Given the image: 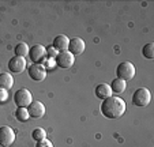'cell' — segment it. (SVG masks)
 Returning a JSON list of instances; mask_svg holds the SVG:
<instances>
[{"label": "cell", "instance_id": "obj_1", "mask_svg": "<svg viewBox=\"0 0 154 147\" xmlns=\"http://www.w3.org/2000/svg\"><path fill=\"white\" fill-rule=\"evenodd\" d=\"M125 109H127L125 102L120 97H109L104 100L101 104L102 116L106 118H111V120L120 118L125 113Z\"/></svg>", "mask_w": 154, "mask_h": 147}, {"label": "cell", "instance_id": "obj_2", "mask_svg": "<svg viewBox=\"0 0 154 147\" xmlns=\"http://www.w3.org/2000/svg\"><path fill=\"white\" fill-rule=\"evenodd\" d=\"M151 101V93L149 89L146 87H140V89H137L135 93L132 94V104L135 106H139V108H143V106H147Z\"/></svg>", "mask_w": 154, "mask_h": 147}, {"label": "cell", "instance_id": "obj_3", "mask_svg": "<svg viewBox=\"0 0 154 147\" xmlns=\"http://www.w3.org/2000/svg\"><path fill=\"white\" fill-rule=\"evenodd\" d=\"M116 75L119 79L127 82L135 76V66L131 61H123L117 66L116 68Z\"/></svg>", "mask_w": 154, "mask_h": 147}, {"label": "cell", "instance_id": "obj_4", "mask_svg": "<svg viewBox=\"0 0 154 147\" xmlns=\"http://www.w3.org/2000/svg\"><path fill=\"white\" fill-rule=\"evenodd\" d=\"M14 102L18 108H27L33 102L32 93L27 89H19L14 94Z\"/></svg>", "mask_w": 154, "mask_h": 147}, {"label": "cell", "instance_id": "obj_5", "mask_svg": "<svg viewBox=\"0 0 154 147\" xmlns=\"http://www.w3.org/2000/svg\"><path fill=\"white\" fill-rule=\"evenodd\" d=\"M74 61H75V56H72L68 51L66 52H59L57 56L55 57V63L59 68L63 69H68L74 66Z\"/></svg>", "mask_w": 154, "mask_h": 147}, {"label": "cell", "instance_id": "obj_6", "mask_svg": "<svg viewBox=\"0 0 154 147\" xmlns=\"http://www.w3.org/2000/svg\"><path fill=\"white\" fill-rule=\"evenodd\" d=\"M29 76L34 82H42L47 78V68L42 64H33L29 67Z\"/></svg>", "mask_w": 154, "mask_h": 147}, {"label": "cell", "instance_id": "obj_7", "mask_svg": "<svg viewBox=\"0 0 154 147\" xmlns=\"http://www.w3.org/2000/svg\"><path fill=\"white\" fill-rule=\"evenodd\" d=\"M29 56H30V60H33V64H38L47 56V48L40 45V44H35V45H33L29 49Z\"/></svg>", "mask_w": 154, "mask_h": 147}, {"label": "cell", "instance_id": "obj_8", "mask_svg": "<svg viewBox=\"0 0 154 147\" xmlns=\"http://www.w3.org/2000/svg\"><path fill=\"white\" fill-rule=\"evenodd\" d=\"M15 140V132L12 131L11 127L3 125L0 127V146L10 147Z\"/></svg>", "mask_w": 154, "mask_h": 147}, {"label": "cell", "instance_id": "obj_9", "mask_svg": "<svg viewBox=\"0 0 154 147\" xmlns=\"http://www.w3.org/2000/svg\"><path fill=\"white\" fill-rule=\"evenodd\" d=\"M85 41L82 40L81 37H75V38H71L70 42H68V52L71 53L72 56H79L83 53L85 51Z\"/></svg>", "mask_w": 154, "mask_h": 147}, {"label": "cell", "instance_id": "obj_10", "mask_svg": "<svg viewBox=\"0 0 154 147\" xmlns=\"http://www.w3.org/2000/svg\"><path fill=\"white\" fill-rule=\"evenodd\" d=\"M27 112L32 118H41L45 115V105L41 101H33L27 106Z\"/></svg>", "mask_w": 154, "mask_h": 147}, {"label": "cell", "instance_id": "obj_11", "mask_svg": "<svg viewBox=\"0 0 154 147\" xmlns=\"http://www.w3.org/2000/svg\"><path fill=\"white\" fill-rule=\"evenodd\" d=\"M25 68H26V60H25V57H18V56H14V57L10 59L8 69L12 72V74H20Z\"/></svg>", "mask_w": 154, "mask_h": 147}, {"label": "cell", "instance_id": "obj_12", "mask_svg": "<svg viewBox=\"0 0 154 147\" xmlns=\"http://www.w3.org/2000/svg\"><path fill=\"white\" fill-rule=\"evenodd\" d=\"M68 42H70V38L64 34H59L53 38V44L52 46L57 51V52H66L68 49Z\"/></svg>", "mask_w": 154, "mask_h": 147}, {"label": "cell", "instance_id": "obj_13", "mask_svg": "<svg viewBox=\"0 0 154 147\" xmlns=\"http://www.w3.org/2000/svg\"><path fill=\"white\" fill-rule=\"evenodd\" d=\"M94 93H96V97L100 98V100H106V98L112 97V90H111V86L108 83H100L97 84L96 90H94Z\"/></svg>", "mask_w": 154, "mask_h": 147}, {"label": "cell", "instance_id": "obj_14", "mask_svg": "<svg viewBox=\"0 0 154 147\" xmlns=\"http://www.w3.org/2000/svg\"><path fill=\"white\" fill-rule=\"evenodd\" d=\"M14 86V78L8 72H2L0 74V90L8 91L11 87Z\"/></svg>", "mask_w": 154, "mask_h": 147}, {"label": "cell", "instance_id": "obj_15", "mask_svg": "<svg viewBox=\"0 0 154 147\" xmlns=\"http://www.w3.org/2000/svg\"><path fill=\"white\" fill-rule=\"evenodd\" d=\"M111 86V90L112 93H116V94H122V93L125 91V89H127V82L122 81V79L116 78L112 81V83L109 84Z\"/></svg>", "mask_w": 154, "mask_h": 147}, {"label": "cell", "instance_id": "obj_16", "mask_svg": "<svg viewBox=\"0 0 154 147\" xmlns=\"http://www.w3.org/2000/svg\"><path fill=\"white\" fill-rule=\"evenodd\" d=\"M29 46H27L26 42H19L18 45H15L14 48V52H15V56L18 57H25L26 55H29Z\"/></svg>", "mask_w": 154, "mask_h": 147}, {"label": "cell", "instance_id": "obj_17", "mask_svg": "<svg viewBox=\"0 0 154 147\" xmlns=\"http://www.w3.org/2000/svg\"><path fill=\"white\" fill-rule=\"evenodd\" d=\"M15 118L18 121H20V123H25V121L29 120L30 116H29V112H27V108H18L15 110Z\"/></svg>", "mask_w": 154, "mask_h": 147}, {"label": "cell", "instance_id": "obj_18", "mask_svg": "<svg viewBox=\"0 0 154 147\" xmlns=\"http://www.w3.org/2000/svg\"><path fill=\"white\" fill-rule=\"evenodd\" d=\"M142 55H143V57L149 59V60L154 59V44L153 42H149V44H146V45L143 46Z\"/></svg>", "mask_w": 154, "mask_h": 147}, {"label": "cell", "instance_id": "obj_19", "mask_svg": "<svg viewBox=\"0 0 154 147\" xmlns=\"http://www.w3.org/2000/svg\"><path fill=\"white\" fill-rule=\"evenodd\" d=\"M32 138L34 139L35 142H41L44 139H47V132L42 128H34V131L32 132Z\"/></svg>", "mask_w": 154, "mask_h": 147}, {"label": "cell", "instance_id": "obj_20", "mask_svg": "<svg viewBox=\"0 0 154 147\" xmlns=\"http://www.w3.org/2000/svg\"><path fill=\"white\" fill-rule=\"evenodd\" d=\"M35 147H53V144H52V142H51V140L44 139V140H41V142H37Z\"/></svg>", "mask_w": 154, "mask_h": 147}, {"label": "cell", "instance_id": "obj_21", "mask_svg": "<svg viewBox=\"0 0 154 147\" xmlns=\"http://www.w3.org/2000/svg\"><path fill=\"white\" fill-rule=\"evenodd\" d=\"M57 51H56L55 48H53V46H49V48H47V55L49 56V57H52L53 60H55V57L56 56H57Z\"/></svg>", "mask_w": 154, "mask_h": 147}, {"label": "cell", "instance_id": "obj_22", "mask_svg": "<svg viewBox=\"0 0 154 147\" xmlns=\"http://www.w3.org/2000/svg\"><path fill=\"white\" fill-rule=\"evenodd\" d=\"M7 101V91L4 90H0V104H3V102Z\"/></svg>", "mask_w": 154, "mask_h": 147}, {"label": "cell", "instance_id": "obj_23", "mask_svg": "<svg viewBox=\"0 0 154 147\" xmlns=\"http://www.w3.org/2000/svg\"><path fill=\"white\" fill-rule=\"evenodd\" d=\"M2 147H7V146H2Z\"/></svg>", "mask_w": 154, "mask_h": 147}]
</instances>
